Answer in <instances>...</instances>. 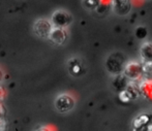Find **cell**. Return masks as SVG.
<instances>
[{
  "mask_svg": "<svg viewBox=\"0 0 152 131\" xmlns=\"http://www.w3.org/2000/svg\"><path fill=\"white\" fill-rule=\"evenodd\" d=\"M134 35L139 38V39H144L147 36V29L144 26H139L134 30Z\"/></svg>",
  "mask_w": 152,
  "mask_h": 131,
  "instance_id": "cell-16",
  "label": "cell"
},
{
  "mask_svg": "<svg viewBox=\"0 0 152 131\" xmlns=\"http://www.w3.org/2000/svg\"><path fill=\"white\" fill-rule=\"evenodd\" d=\"M3 114H4V108H3V106H2V104L0 103V117L3 116Z\"/></svg>",
  "mask_w": 152,
  "mask_h": 131,
  "instance_id": "cell-19",
  "label": "cell"
},
{
  "mask_svg": "<svg viewBox=\"0 0 152 131\" xmlns=\"http://www.w3.org/2000/svg\"><path fill=\"white\" fill-rule=\"evenodd\" d=\"M126 65V60L123 54L121 53H113L108 57L106 61V67L110 74H122L124 70V67Z\"/></svg>",
  "mask_w": 152,
  "mask_h": 131,
  "instance_id": "cell-1",
  "label": "cell"
},
{
  "mask_svg": "<svg viewBox=\"0 0 152 131\" xmlns=\"http://www.w3.org/2000/svg\"><path fill=\"white\" fill-rule=\"evenodd\" d=\"M122 74L129 81H139L143 78V64L136 61L128 62V63H126Z\"/></svg>",
  "mask_w": 152,
  "mask_h": 131,
  "instance_id": "cell-2",
  "label": "cell"
},
{
  "mask_svg": "<svg viewBox=\"0 0 152 131\" xmlns=\"http://www.w3.org/2000/svg\"><path fill=\"white\" fill-rule=\"evenodd\" d=\"M68 66H69V71L74 76H79V74H82L83 70V66L81 64V62L79 61L77 58H72V59L69 60L68 62Z\"/></svg>",
  "mask_w": 152,
  "mask_h": 131,
  "instance_id": "cell-13",
  "label": "cell"
},
{
  "mask_svg": "<svg viewBox=\"0 0 152 131\" xmlns=\"http://www.w3.org/2000/svg\"><path fill=\"white\" fill-rule=\"evenodd\" d=\"M5 90H4V88L2 87V86H0V101L1 100L4 99V97H5Z\"/></svg>",
  "mask_w": 152,
  "mask_h": 131,
  "instance_id": "cell-18",
  "label": "cell"
},
{
  "mask_svg": "<svg viewBox=\"0 0 152 131\" xmlns=\"http://www.w3.org/2000/svg\"><path fill=\"white\" fill-rule=\"evenodd\" d=\"M140 56L143 63L145 62H152V42L146 41L141 46Z\"/></svg>",
  "mask_w": 152,
  "mask_h": 131,
  "instance_id": "cell-10",
  "label": "cell"
},
{
  "mask_svg": "<svg viewBox=\"0 0 152 131\" xmlns=\"http://www.w3.org/2000/svg\"><path fill=\"white\" fill-rule=\"evenodd\" d=\"M75 98L69 94H60L55 99V107L59 113H68L75 107Z\"/></svg>",
  "mask_w": 152,
  "mask_h": 131,
  "instance_id": "cell-4",
  "label": "cell"
},
{
  "mask_svg": "<svg viewBox=\"0 0 152 131\" xmlns=\"http://www.w3.org/2000/svg\"><path fill=\"white\" fill-rule=\"evenodd\" d=\"M112 9L118 16H126L132 9V0H112Z\"/></svg>",
  "mask_w": 152,
  "mask_h": 131,
  "instance_id": "cell-7",
  "label": "cell"
},
{
  "mask_svg": "<svg viewBox=\"0 0 152 131\" xmlns=\"http://www.w3.org/2000/svg\"><path fill=\"white\" fill-rule=\"evenodd\" d=\"M151 116L147 114H142L139 115L136 119L132 121V127L134 130H143L146 128V126L149 123H151Z\"/></svg>",
  "mask_w": 152,
  "mask_h": 131,
  "instance_id": "cell-9",
  "label": "cell"
},
{
  "mask_svg": "<svg viewBox=\"0 0 152 131\" xmlns=\"http://www.w3.org/2000/svg\"><path fill=\"white\" fill-rule=\"evenodd\" d=\"M143 78L145 79H152V62L143 63Z\"/></svg>",
  "mask_w": 152,
  "mask_h": 131,
  "instance_id": "cell-14",
  "label": "cell"
},
{
  "mask_svg": "<svg viewBox=\"0 0 152 131\" xmlns=\"http://www.w3.org/2000/svg\"><path fill=\"white\" fill-rule=\"evenodd\" d=\"M6 129V122L2 117H0V131H3Z\"/></svg>",
  "mask_w": 152,
  "mask_h": 131,
  "instance_id": "cell-17",
  "label": "cell"
},
{
  "mask_svg": "<svg viewBox=\"0 0 152 131\" xmlns=\"http://www.w3.org/2000/svg\"><path fill=\"white\" fill-rule=\"evenodd\" d=\"M1 79H2V74H1V71H0V81H1Z\"/></svg>",
  "mask_w": 152,
  "mask_h": 131,
  "instance_id": "cell-20",
  "label": "cell"
},
{
  "mask_svg": "<svg viewBox=\"0 0 152 131\" xmlns=\"http://www.w3.org/2000/svg\"><path fill=\"white\" fill-rule=\"evenodd\" d=\"M129 84V79L126 78L123 74H119L115 76V79H113V87L117 90L118 92L124 90L127 85Z\"/></svg>",
  "mask_w": 152,
  "mask_h": 131,
  "instance_id": "cell-12",
  "label": "cell"
},
{
  "mask_svg": "<svg viewBox=\"0 0 152 131\" xmlns=\"http://www.w3.org/2000/svg\"><path fill=\"white\" fill-rule=\"evenodd\" d=\"M141 95H143L148 101L152 102V79H144L139 85Z\"/></svg>",
  "mask_w": 152,
  "mask_h": 131,
  "instance_id": "cell-11",
  "label": "cell"
},
{
  "mask_svg": "<svg viewBox=\"0 0 152 131\" xmlns=\"http://www.w3.org/2000/svg\"><path fill=\"white\" fill-rule=\"evenodd\" d=\"M83 5L87 8V9H96L97 6L99 5L100 0H82Z\"/></svg>",
  "mask_w": 152,
  "mask_h": 131,
  "instance_id": "cell-15",
  "label": "cell"
},
{
  "mask_svg": "<svg viewBox=\"0 0 152 131\" xmlns=\"http://www.w3.org/2000/svg\"><path fill=\"white\" fill-rule=\"evenodd\" d=\"M53 24L51 21L45 20V19H39L33 25V31L38 37L40 38H49L51 31L53 29Z\"/></svg>",
  "mask_w": 152,
  "mask_h": 131,
  "instance_id": "cell-5",
  "label": "cell"
},
{
  "mask_svg": "<svg viewBox=\"0 0 152 131\" xmlns=\"http://www.w3.org/2000/svg\"><path fill=\"white\" fill-rule=\"evenodd\" d=\"M66 38H67V33L65 31V28H59V27H53L52 31H51L50 35H49V39L55 44H63L65 42Z\"/></svg>",
  "mask_w": 152,
  "mask_h": 131,
  "instance_id": "cell-8",
  "label": "cell"
},
{
  "mask_svg": "<svg viewBox=\"0 0 152 131\" xmlns=\"http://www.w3.org/2000/svg\"><path fill=\"white\" fill-rule=\"evenodd\" d=\"M141 95V91H140V87L134 84L130 83L127 85V87L124 90L119 92V99L122 102H130L132 100H134Z\"/></svg>",
  "mask_w": 152,
  "mask_h": 131,
  "instance_id": "cell-6",
  "label": "cell"
},
{
  "mask_svg": "<svg viewBox=\"0 0 152 131\" xmlns=\"http://www.w3.org/2000/svg\"><path fill=\"white\" fill-rule=\"evenodd\" d=\"M51 22L54 27L66 28L68 27L72 22V17L69 12L63 9H57L52 14Z\"/></svg>",
  "mask_w": 152,
  "mask_h": 131,
  "instance_id": "cell-3",
  "label": "cell"
}]
</instances>
